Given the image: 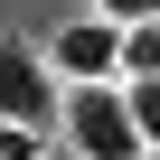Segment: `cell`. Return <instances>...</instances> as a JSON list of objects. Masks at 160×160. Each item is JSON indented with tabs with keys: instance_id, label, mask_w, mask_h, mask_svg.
<instances>
[{
	"instance_id": "1",
	"label": "cell",
	"mask_w": 160,
	"mask_h": 160,
	"mask_svg": "<svg viewBox=\"0 0 160 160\" xmlns=\"http://www.w3.org/2000/svg\"><path fill=\"white\" fill-rule=\"evenodd\" d=\"M57 122H66L75 160H151V151H141V122H132V104H122V85H66Z\"/></svg>"
},
{
	"instance_id": "2",
	"label": "cell",
	"mask_w": 160,
	"mask_h": 160,
	"mask_svg": "<svg viewBox=\"0 0 160 160\" xmlns=\"http://www.w3.org/2000/svg\"><path fill=\"white\" fill-rule=\"evenodd\" d=\"M57 66H47V47H28V38H0V122H57Z\"/></svg>"
},
{
	"instance_id": "3",
	"label": "cell",
	"mask_w": 160,
	"mask_h": 160,
	"mask_svg": "<svg viewBox=\"0 0 160 160\" xmlns=\"http://www.w3.org/2000/svg\"><path fill=\"white\" fill-rule=\"evenodd\" d=\"M47 66L66 75V85H122V19H75V28H57L47 38Z\"/></svg>"
},
{
	"instance_id": "4",
	"label": "cell",
	"mask_w": 160,
	"mask_h": 160,
	"mask_svg": "<svg viewBox=\"0 0 160 160\" xmlns=\"http://www.w3.org/2000/svg\"><path fill=\"white\" fill-rule=\"evenodd\" d=\"M122 104L141 122V151H160V75H122Z\"/></svg>"
},
{
	"instance_id": "5",
	"label": "cell",
	"mask_w": 160,
	"mask_h": 160,
	"mask_svg": "<svg viewBox=\"0 0 160 160\" xmlns=\"http://www.w3.org/2000/svg\"><path fill=\"white\" fill-rule=\"evenodd\" d=\"M122 75H160V19H132L122 28Z\"/></svg>"
},
{
	"instance_id": "6",
	"label": "cell",
	"mask_w": 160,
	"mask_h": 160,
	"mask_svg": "<svg viewBox=\"0 0 160 160\" xmlns=\"http://www.w3.org/2000/svg\"><path fill=\"white\" fill-rule=\"evenodd\" d=\"M38 151H47L38 122H0V160H38Z\"/></svg>"
},
{
	"instance_id": "7",
	"label": "cell",
	"mask_w": 160,
	"mask_h": 160,
	"mask_svg": "<svg viewBox=\"0 0 160 160\" xmlns=\"http://www.w3.org/2000/svg\"><path fill=\"white\" fill-rule=\"evenodd\" d=\"M94 10H104V19H122V28H132V19H160V0H94Z\"/></svg>"
},
{
	"instance_id": "8",
	"label": "cell",
	"mask_w": 160,
	"mask_h": 160,
	"mask_svg": "<svg viewBox=\"0 0 160 160\" xmlns=\"http://www.w3.org/2000/svg\"><path fill=\"white\" fill-rule=\"evenodd\" d=\"M151 160H160V151H151Z\"/></svg>"
}]
</instances>
